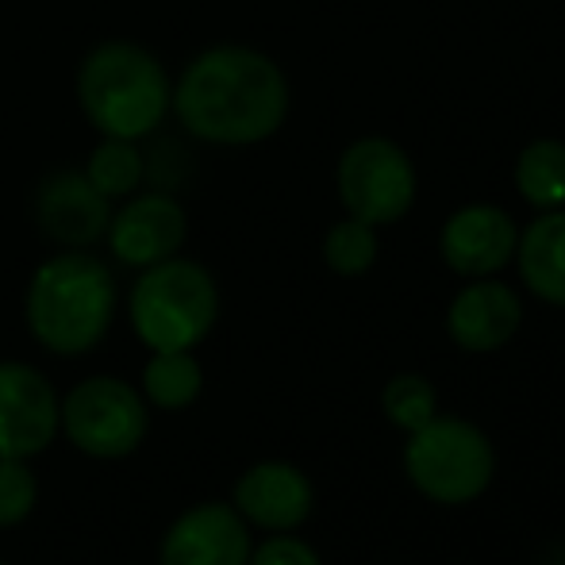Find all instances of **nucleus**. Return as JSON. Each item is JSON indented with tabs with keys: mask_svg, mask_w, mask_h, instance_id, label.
<instances>
[{
	"mask_svg": "<svg viewBox=\"0 0 565 565\" xmlns=\"http://www.w3.org/2000/svg\"><path fill=\"white\" fill-rule=\"evenodd\" d=\"M520 274L539 300L565 308V212H543L515 243Z\"/></svg>",
	"mask_w": 565,
	"mask_h": 565,
	"instance_id": "2eb2a0df",
	"label": "nucleus"
},
{
	"mask_svg": "<svg viewBox=\"0 0 565 565\" xmlns=\"http://www.w3.org/2000/svg\"><path fill=\"white\" fill-rule=\"evenodd\" d=\"M62 393L39 365L0 358V458L35 461L58 443Z\"/></svg>",
	"mask_w": 565,
	"mask_h": 565,
	"instance_id": "6e6552de",
	"label": "nucleus"
},
{
	"mask_svg": "<svg viewBox=\"0 0 565 565\" xmlns=\"http://www.w3.org/2000/svg\"><path fill=\"white\" fill-rule=\"evenodd\" d=\"M254 539L246 520L224 500H201L170 520L158 565H250Z\"/></svg>",
	"mask_w": 565,
	"mask_h": 565,
	"instance_id": "9d476101",
	"label": "nucleus"
},
{
	"mask_svg": "<svg viewBox=\"0 0 565 565\" xmlns=\"http://www.w3.org/2000/svg\"><path fill=\"white\" fill-rule=\"evenodd\" d=\"M515 189L539 212H554L565 204V142L535 139L515 162Z\"/></svg>",
	"mask_w": 565,
	"mask_h": 565,
	"instance_id": "a211bd4d",
	"label": "nucleus"
},
{
	"mask_svg": "<svg viewBox=\"0 0 565 565\" xmlns=\"http://www.w3.org/2000/svg\"><path fill=\"white\" fill-rule=\"evenodd\" d=\"M231 508L246 520V527L285 535L308 523L316 508V492L305 469L292 461H258L246 473H238L231 489Z\"/></svg>",
	"mask_w": 565,
	"mask_h": 565,
	"instance_id": "f8f14e48",
	"label": "nucleus"
},
{
	"mask_svg": "<svg viewBox=\"0 0 565 565\" xmlns=\"http://www.w3.org/2000/svg\"><path fill=\"white\" fill-rule=\"evenodd\" d=\"M119 312V281L93 250H58L35 266L23 289L28 335L54 358H85L108 339Z\"/></svg>",
	"mask_w": 565,
	"mask_h": 565,
	"instance_id": "f03ea898",
	"label": "nucleus"
},
{
	"mask_svg": "<svg viewBox=\"0 0 565 565\" xmlns=\"http://www.w3.org/2000/svg\"><path fill=\"white\" fill-rule=\"evenodd\" d=\"M520 320H523L520 297L508 285L477 277L469 289H461L454 297L447 312V331L461 350L489 354V350H500L520 331Z\"/></svg>",
	"mask_w": 565,
	"mask_h": 565,
	"instance_id": "4468645a",
	"label": "nucleus"
},
{
	"mask_svg": "<svg viewBox=\"0 0 565 565\" xmlns=\"http://www.w3.org/2000/svg\"><path fill=\"white\" fill-rule=\"evenodd\" d=\"M381 408H385V416L393 419L396 427H404L408 435L439 416V412H435L439 401H435L431 381L419 377V373H401V377L388 381L385 393H381Z\"/></svg>",
	"mask_w": 565,
	"mask_h": 565,
	"instance_id": "aec40b11",
	"label": "nucleus"
},
{
	"mask_svg": "<svg viewBox=\"0 0 565 565\" xmlns=\"http://www.w3.org/2000/svg\"><path fill=\"white\" fill-rule=\"evenodd\" d=\"M220 320V285L193 258L154 262L139 269L127 292V323L147 350H196Z\"/></svg>",
	"mask_w": 565,
	"mask_h": 565,
	"instance_id": "20e7f679",
	"label": "nucleus"
},
{
	"mask_svg": "<svg viewBox=\"0 0 565 565\" xmlns=\"http://www.w3.org/2000/svg\"><path fill=\"white\" fill-rule=\"evenodd\" d=\"M189 238V212L166 189H147L116 201L108 220L105 243L113 258L127 269H147L154 262H166L181 254Z\"/></svg>",
	"mask_w": 565,
	"mask_h": 565,
	"instance_id": "1a4fd4ad",
	"label": "nucleus"
},
{
	"mask_svg": "<svg viewBox=\"0 0 565 565\" xmlns=\"http://www.w3.org/2000/svg\"><path fill=\"white\" fill-rule=\"evenodd\" d=\"M404 469L424 497L439 504H469L489 489L497 458L481 427L454 416H435L431 424L412 431L404 447Z\"/></svg>",
	"mask_w": 565,
	"mask_h": 565,
	"instance_id": "423d86ee",
	"label": "nucleus"
},
{
	"mask_svg": "<svg viewBox=\"0 0 565 565\" xmlns=\"http://www.w3.org/2000/svg\"><path fill=\"white\" fill-rule=\"evenodd\" d=\"M139 393L150 412H185L204 393V365L193 350H150L139 373Z\"/></svg>",
	"mask_w": 565,
	"mask_h": 565,
	"instance_id": "dca6fc26",
	"label": "nucleus"
},
{
	"mask_svg": "<svg viewBox=\"0 0 565 565\" xmlns=\"http://www.w3.org/2000/svg\"><path fill=\"white\" fill-rule=\"evenodd\" d=\"M520 231L497 204H469L454 212L439 235L443 262L461 277H492L512 262Z\"/></svg>",
	"mask_w": 565,
	"mask_h": 565,
	"instance_id": "ddd939ff",
	"label": "nucleus"
},
{
	"mask_svg": "<svg viewBox=\"0 0 565 565\" xmlns=\"http://www.w3.org/2000/svg\"><path fill=\"white\" fill-rule=\"evenodd\" d=\"M0 565H8V562H0Z\"/></svg>",
	"mask_w": 565,
	"mask_h": 565,
	"instance_id": "5701e85b",
	"label": "nucleus"
},
{
	"mask_svg": "<svg viewBox=\"0 0 565 565\" xmlns=\"http://www.w3.org/2000/svg\"><path fill=\"white\" fill-rule=\"evenodd\" d=\"M113 209L82 170H54L35 189V227L58 250H93L105 238Z\"/></svg>",
	"mask_w": 565,
	"mask_h": 565,
	"instance_id": "9b49d317",
	"label": "nucleus"
},
{
	"mask_svg": "<svg viewBox=\"0 0 565 565\" xmlns=\"http://www.w3.org/2000/svg\"><path fill=\"white\" fill-rule=\"evenodd\" d=\"M82 173L93 181L100 196L108 201H124V196L139 193L147 181V158H142L135 139H116V135H100V142L89 150Z\"/></svg>",
	"mask_w": 565,
	"mask_h": 565,
	"instance_id": "f3484780",
	"label": "nucleus"
},
{
	"mask_svg": "<svg viewBox=\"0 0 565 565\" xmlns=\"http://www.w3.org/2000/svg\"><path fill=\"white\" fill-rule=\"evenodd\" d=\"M339 201L347 216L373 227L396 224L416 204V166L393 139H358L339 158Z\"/></svg>",
	"mask_w": 565,
	"mask_h": 565,
	"instance_id": "0eeeda50",
	"label": "nucleus"
},
{
	"mask_svg": "<svg viewBox=\"0 0 565 565\" xmlns=\"http://www.w3.org/2000/svg\"><path fill=\"white\" fill-rule=\"evenodd\" d=\"M173 82L162 58L131 39H105L77 66V105L100 135L147 139L162 127Z\"/></svg>",
	"mask_w": 565,
	"mask_h": 565,
	"instance_id": "7ed1b4c3",
	"label": "nucleus"
},
{
	"mask_svg": "<svg viewBox=\"0 0 565 565\" xmlns=\"http://www.w3.org/2000/svg\"><path fill=\"white\" fill-rule=\"evenodd\" d=\"M39 508V477L31 461L0 458V531L23 527Z\"/></svg>",
	"mask_w": 565,
	"mask_h": 565,
	"instance_id": "412c9836",
	"label": "nucleus"
},
{
	"mask_svg": "<svg viewBox=\"0 0 565 565\" xmlns=\"http://www.w3.org/2000/svg\"><path fill=\"white\" fill-rule=\"evenodd\" d=\"M250 565H323V562L305 539L285 531V535H269L266 543H254Z\"/></svg>",
	"mask_w": 565,
	"mask_h": 565,
	"instance_id": "4be33fe9",
	"label": "nucleus"
},
{
	"mask_svg": "<svg viewBox=\"0 0 565 565\" xmlns=\"http://www.w3.org/2000/svg\"><path fill=\"white\" fill-rule=\"evenodd\" d=\"M323 262L339 277H362L377 262V227L354 216L339 220L323 238Z\"/></svg>",
	"mask_w": 565,
	"mask_h": 565,
	"instance_id": "6ab92c4d",
	"label": "nucleus"
},
{
	"mask_svg": "<svg viewBox=\"0 0 565 565\" xmlns=\"http://www.w3.org/2000/svg\"><path fill=\"white\" fill-rule=\"evenodd\" d=\"M150 435V404L139 385L116 373H93L62 393L58 439H66L82 458L124 461Z\"/></svg>",
	"mask_w": 565,
	"mask_h": 565,
	"instance_id": "39448f33",
	"label": "nucleus"
},
{
	"mask_svg": "<svg viewBox=\"0 0 565 565\" xmlns=\"http://www.w3.org/2000/svg\"><path fill=\"white\" fill-rule=\"evenodd\" d=\"M170 113L201 142L254 147L281 131L289 116V77L254 46L220 43L181 70Z\"/></svg>",
	"mask_w": 565,
	"mask_h": 565,
	"instance_id": "f257e3e1",
	"label": "nucleus"
}]
</instances>
